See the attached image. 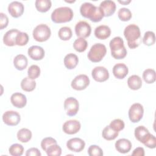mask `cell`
<instances>
[{
	"label": "cell",
	"mask_w": 156,
	"mask_h": 156,
	"mask_svg": "<svg viewBox=\"0 0 156 156\" xmlns=\"http://www.w3.org/2000/svg\"><path fill=\"white\" fill-rule=\"evenodd\" d=\"M143 42L145 45L151 46L155 42V36L154 32L152 31H147L144 33Z\"/></svg>",
	"instance_id": "36"
},
{
	"label": "cell",
	"mask_w": 156,
	"mask_h": 156,
	"mask_svg": "<svg viewBox=\"0 0 156 156\" xmlns=\"http://www.w3.org/2000/svg\"><path fill=\"white\" fill-rule=\"evenodd\" d=\"M143 78L147 83H152L155 81V71L153 69H146L143 73Z\"/></svg>",
	"instance_id": "33"
},
{
	"label": "cell",
	"mask_w": 156,
	"mask_h": 156,
	"mask_svg": "<svg viewBox=\"0 0 156 156\" xmlns=\"http://www.w3.org/2000/svg\"><path fill=\"white\" fill-rule=\"evenodd\" d=\"M81 125L79 121L76 119H71L66 121L63 125L62 129L65 133L73 135L77 133L80 129Z\"/></svg>",
	"instance_id": "13"
},
{
	"label": "cell",
	"mask_w": 156,
	"mask_h": 156,
	"mask_svg": "<svg viewBox=\"0 0 156 156\" xmlns=\"http://www.w3.org/2000/svg\"><path fill=\"white\" fill-rule=\"evenodd\" d=\"M9 152L13 156H21L23 154L24 147L21 144L15 143L10 146Z\"/></svg>",
	"instance_id": "34"
},
{
	"label": "cell",
	"mask_w": 156,
	"mask_h": 156,
	"mask_svg": "<svg viewBox=\"0 0 156 156\" xmlns=\"http://www.w3.org/2000/svg\"><path fill=\"white\" fill-rule=\"evenodd\" d=\"M133 156H144V150L143 147H138L135 149L132 154Z\"/></svg>",
	"instance_id": "46"
},
{
	"label": "cell",
	"mask_w": 156,
	"mask_h": 156,
	"mask_svg": "<svg viewBox=\"0 0 156 156\" xmlns=\"http://www.w3.org/2000/svg\"><path fill=\"white\" fill-rule=\"evenodd\" d=\"M46 154L49 155H56L60 156L62 154V149L57 145V144H54L51 145L46 151Z\"/></svg>",
	"instance_id": "39"
},
{
	"label": "cell",
	"mask_w": 156,
	"mask_h": 156,
	"mask_svg": "<svg viewBox=\"0 0 156 156\" xmlns=\"http://www.w3.org/2000/svg\"><path fill=\"white\" fill-rule=\"evenodd\" d=\"M88 154L90 156H102L103 155V151L99 146L91 145L88 149Z\"/></svg>",
	"instance_id": "41"
},
{
	"label": "cell",
	"mask_w": 156,
	"mask_h": 156,
	"mask_svg": "<svg viewBox=\"0 0 156 156\" xmlns=\"http://www.w3.org/2000/svg\"><path fill=\"white\" fill-rule=\"evenodd\" d=\"M35 87L36 82L29 77H24L21 82V87L25 91H32L35 88Z\"/></svg>",
	"instance_id": "27"
},
{
	"label": "cell",
	"mask_w": 156,
	"mask_h": 156,
	"mask_svg": "<svg viewBox=\"0 0 156 156\" xmlns=\"http://www.w3.org/2000/svg\"><path fill=\"white\" fill-rule=\"evenodd\" d=\"M32 138V132L26 128H23L17 132V138L22 143L28 142Z\"/></svg>",
	"instance_id": "29"
},
{
	"label": "cell",
	"mask_w": 156,
	"mask_h": 156,
	"mask_svg": "<svg viewBox=\"0 0 156 156\" xmlns=\"http://www.w3.org/2000/svg\"><path fill=\"white\" fill-rule=\"evenodd\" d=\"M28 64L27 57L23 54L17 55L13 59V65L18 70L22 71L26 68Z\"/></svg>",
	"instance_id": "25"
},
{
	"label": "cell",
	"mask_w": 156,
	"mask_h": 156,
	"mask_svg": "<svg viewBox=\"0 0 156 156\" xmlns=\"http://www.w3.org/2000/svg\"><path fill=\"white\" fill-rule=\"evenodd\" d=\"M73 15V12L70 7H60L52 12L51 20L55 23H66L71 21Z\"/></svg>",
	"instance_id": "3"
},
{
	"label": "cell",
	"mask_w": 156,
	"mask_h": 156,
	"mask_svg": "<svg viewBox=\"0 0 156 156\" xmlns=\"http://www.w3.org/2000/svg\"><path fill=\"white\" fill-rule=\"evenodd\" d=\"M111 54L115 59H122L127 55V50L124 45V41L120 37L113 38L109 43Z\"/></svg>",
	"instance_id": "4"
},
{
	"label": "cell",
	"mask_w": 156,
	"mask_h": 156,
	"mask_svg": "<svg viewBox=\"0 0 156 156\" xmlns=\"http://www.w3.org/2000/svg\"><path fill=\"white\" fill-rule=\"evenodd\" d=\"M115 146L117 151L122 154L129 152L132 148L131 142L126 138L119 139L116 141Z\"/></svg>",
	"instance_id": "20"
},
{
	"label": "cell",
	"mask_w": 156,
	"mask_h": 156,
	"mask_svg": "<svg viewBox=\"0 0 156 156\" xmlns=\"http://www.w3.org/2000/svg\"><path fill=\"white\" fill-rule=\"evenodd\" d=\"M143 144L149 148H151V149L155 148L156 147L155 137L153 135L150 134Z\"/></svg>",
	"instance_id": "43"
},
{
	"label": "cell",
	"mask_w": 156,
	"mask_h": 156,
	"mask_svg": "<svg viewBox=\"0 0 156 156\" xmlns=\"http://www.w3.org/2000/svg\"><path fill=\"white\" fill-rule=\"evenodd\" d=\"M20 32V30L16 29H12L8 30L3 37V42L5 45L7 46H13L16 45V37Z\"/></svg>",
	"instance_id": "19"
},
{
	"label": "cell",
	"mask_w": 156,
	"mask_h": 156,
	"mask_svg": "<svg viewBox=\"0 0 156 156\" xmlns=\"http://www.w3.org/2000/svg\"><path fill=\"white\" fill-rule=\"evenodd\" d=\"M51 34L50 28L44 24H40L37 26L32 32L34 38L39 42H43L48 40Z\"/></svg>",
	"instance_id": "6"
},
{
	"label": "cell",
	"mask_w": 156,
	"mask_h": 156,
	"mask_svg": "<svg viewBox=\"0 0 156 156\" xmlns=\"http://www.w3.org/2000/svg\"><path fill=\"white\" fill-rule=\"evenodd\" d=\"M90 84V79L85 74H80L75 77L72 80L71 87L76 90H83Z\"/></svg>",
	"instance_id": "9"
},
{
	"label": "cell",
	"mask_w": 156,
	"mask_h": 156,
	"mask_svg": "<svg viewBox=\"0 0 156 156\" xmlns=\"http://www.w3.org/2000/svg\"><path fill=\"white\" fill-rule=\"evenodd\" d=\"M88 46V43L87 40L83 38H79L76 39L73 43L74 49L79 52L85 51Z\"/></svg>",
	"instance_id": "31"
},
{
	"label": "cell",
	"mask_w": 156,
	"mask_h": 156,
	"mask_svg": "<svg viewBox=\"0 0 156 156\" xmlns=\"http://www.w3.org/2000/svg\"><path fill=\"white\" fill-rule=\"evenodd\" d=\"M144 108L140 103H135L131 105L129 110V118L133 123L139 122L143 118Z\"/></svg>",
	"instance_id": "7"
},
{
	"label": "cell",
	"mask_w": 156,
	"mask_h": 156,
	"mask_svg": "<svg viewBox=\"0 0 156 156\" xmlns=\"http://www.w3.org/2000/svg\"><path fill=\"white\" fill-rule=\"evenodd\" d=\"M118 16L120 20L122 21H127L132 18V13L127 8H121L118 12Z\"/></svg>",
	"instance_id": "35"
},
{
	"label": "cell",
	"mask_w": 156,
	"mask_h": 156,
	"mask_svg": "<svg viewBox=\"0 0 156 156\" xmlns=\"http://www.w3.org/2000/svg\"><path fill=\"white\" fill-rule=\"evenodd\" d=\"M64 65L69 69H73L76 68L79 62L78 57L73 53H69L64 58Z\"/></svg>",
	"instance_id": "23"
},
{
	"label": "cell",
	"mask_w": 156,
	"mask_h": 156,
	"mask_svg": "<svg viewBox=\"0 0 156 156\" xmlns=\"http://www.w3.org/2000/svg\"><path fill=\"white\" fill-rule=\"evenodd\" d=\"M127 66L122 63H119L114 65L113 68V74L114 76L119 79H124L128 74Z\"/></svg>",
	"instance_id": "21"
},
{
	"label": "cell",
	"mask_w": 156,
	"mask_h": 156,
	"mask_svg": "<svg viewBox=\"0 0 156 156\" xmlns=\"http://www.w3.org/2000/svg\"><path fill=\"white\" fill-rule=\"evenodd\" d=\"M99 7L102 9L104 16H110L116 10V4L114 1L105 0L101 2Z\"/></svg>",
	"instance_id": "16"
},
{
	"label": "cell",
	"mask_w": 156,
	"mask_h": 156,
	"mask_svg": "<svg viewBox=\"0 0 156 156\" xmlns=\"http://www.w3.org/2000/svg\"><path fill=\"white\" fill-rule=\"evenodd\" d=\"M57 144V141L52 137H46L42 140L41 142V147L43 151L46 152L47 149L52 144Z\"/></svg>",
	"instance_id": "42"
},
{
	"label": "cell",
	"mask_w": 156,
	"mask_h": 156,
	"mask_svg": "<svg viewBox=\"0 0 156 156\" xmlns=\"http://www.w3.org/2000/svg\"><path fill=\"white\" fill-rule=\"evenodd\" d=\"M2 120L5 124L10 126H14L19 124L21 120V117L20 115L17 112L9 110L3 114Z\"/></svg>",
	"instance_id": "10"
},
{
	"label": "cell",
	"mask_w": 156,
	"mask_h": 156,
	"mask_svg": "<svg viewBox=\"0 0 156 156\" xmlns=\"http://www.w3.org/2000/svg\"><path fill=\"white\" fill-rule=\"evenodd\" d=\"M118 2L122 4H124V5H127V4L130 3L131 2L130 0H129V1H118Z\"/></svg>",
	"instance_id": "47"
},
{
	"label": "cell",
	"mask_w": 156,
	"mask_h": 156,
	"mask_svg": "<svg viewBox=\"0 0 156 156\" xmlns=\"http://www.w3.org/2000/svg\"><path fill=\"white\" fill-rule=\"evenodd\" d=\"M10 101L13 106L16 108H23L27 103V99L24 94L21 93H15L10 98Z\"/></svg>",
	"instance_id": "18"
},
{
	"label": "cell",
	"mask_w": 156,
	"mask_h": 156,
	"mask_svg": "<svg viewBox=\"0 0 156 156\" xmlns=\"http://www.w3.org/2000/svg\"><path fill=\"white\" fill-rule=\"evenodd\" d=\"M40 74V68L36 65H31L27 70L28 77L32 79H35L39 77Z\"/></svg>",
	"instance_id": "38"
},
{
	"label": "cell",
	"mask_w": 156,
	"mask_h": 156,
	"mask_svg": "<svg viewBox=\"0 0 156 156\" xmlns=\"http://www.w3.org/2000/svg\"><path fill=\"white\" fill-rule=\"evenodd\" d=\"M29 41V36L27 33L20 32L15 40V44L18 46H24Z\"/></svg>",
	"instance_id": "37"
},
{
	"label": "cell",
	"mask_w": 156,
	"mask_h": 156,
	"mask_svg": "<svg viewBox=\"0 0 156 156\" xmlns=\"http://www.w3.org/2000/svg\"><path fill=\"white\" fill-rule=\"evenodd\" d=\"M80 12L82 16L89 18L94 23L101 21L104 16L102 9L90 2L83 3L80 7Z\"/></svg>",
	"instance_id": "1"
},
{
	"label": "cell",
	"mask_w": 156,
	"mask_h": 156,
	"mask_svg": "<svg viewBox=\"0 0 156 156\" xmlns=\"http://www.w3.org/2000/svg\"><path fill=\"white\" fill-rule=\"evenodd\" d=\"M35 5L38 11L44 13L50 9L52 3L50 0H37L35 2Z\"/></svg>",
	"instance_id": "28"
},
{
	"label": "cell",
	"mask_w": 156,
	"mask_h": 156,
	"mask_svg": "<svg viewBox=\"0 0 156 156\" xmlns=\"http://www.w3.org/2000/svg\"><path fill=\"white\" fill-rule=\"evenodd\" d=\"M91 75L93 79L99 82H104L109 77L108 71L104 66H96L92 70Z\"/></svg>",
	"instance_id": "12"
},
{
	"label": "cell",
	"mask_w": 156,
	"mask_h": 156,
	"mask_svg": "<svg viewBox=\"0 0 156 156\" xmlns=\"http://www.w3.org/2000/svg\"><path fill=\"white\" fill-rule=\"evenodd\" d=\"M127 85L131 90H139L142 85L141 79L137 75H132L128 78Z\"/></svg>",
	"instance_id": "26"
},
{
	"label": "cell",
	"mask_w": 156,
	"mask_h": 156,
	"mask_svg": "<svg viewBox=\"0 0 156 156\" xmlns=\"http://www.w3.org/2000/svg\"><path fill=\"white\" fill-rule=\"evenodd\" d=\"M111 34L110 27L106 25H101L96 27L94 30V35L100 40H105L108 38Z\"/></svg>",
	"instance_id": "22"
},
{
	"label": "cell",
	"mask_w": 156,
	"mask_h": 156,
	"mask_svg": "<svg viewBox=\"0 0 156 156\" xmlns=\"http://www.w3.org/2000/svg\"><path fill=\"white\" fill-rule=\"evenodd\" d=\"M66 146L71 151L79 152L84 149L85 143L83 140L79 138H73L67 141Z\"/></svg>",
	"instance_id": "15"
},
{
	"label": "cell",
	"mask_w": 156,
	"mask_h": 156,
	"mask_svg": "<svg viewBox=\"0 0 156 156\" xmlns=\"http://www.w3.org/2000/svg\"><path fill=\"white\" fill-rule=\"evenodd\" d=\"M124 35L127 40L128 46L130 49L137 48L141 42V32L139 27L136 24H129L124 30Z\"/></svg>",
	"instance_id": "2"
},
{
	"label": "cell",
	"mask_w": 156,
	"mask_h": 156,
	"mask_svg": "<svg viewBox=\"0 0 156 156\" xmlns=\"http://www.w3.org/2000/svg\"><path fill=\"white\" fill-rule=\"evenodd\" d=\"M58 35L60 39H61L62 40H64V41L69 40L72 37V35H73L72 30L71 28L69 27H66V26L62 27L59 29L58 32Z\"/></svg>",
	"instance_id": "32"
},
{
	"label": "cell",
	"mask_w": 156,
	"mask_h": 156,
	"mask_svg": "<svg viewBox=\"0 0 156 156\" xmlns=\"http://www.w3.org/2000/svg\"><path fill=\"white\" fill-rule=\"evenodd\" d=\"M9 23V18L7 16L3 13H0V29L2 30L5 28Z\"/></svg>",
	"instance_id": "44"
},
{
	"label": "cell",
	"mask_w": 156,
	"mask_h": 156,
	"mask_svg": "<svg viewBox=\"0 0 156 156\" xmlns=\"http://www.w3.org/2000/svg\"><path fill=\"white\" fill-rule=\"evenodd\" d=\"M107 52V49L104 44L102 43H96L93 44L89 51L87 57L92 62H99L102 60Z\"/></svg>",
	"instance_id": "5"
},
{
	"label": "cell",
	"mask_w": 156,
	"mask_h": 156,
	"mask_svg": "<svg viewBox=\"0 0 156 156\" xmlns=\"http://www.w3.org/2000/svg\"><path fill=\"white\" fill-rule=\"evenodd\" d=\"M24 5L18 1H13L9 4L8 12L14 18L21 16L24 12Z\"/></svg>",
	"instance_id": "14"
},
{
	"label": "cell",
	"mask_w": 156,
	"mask_h": 156,
	"mask_svg": "<svg viewBox=\"0 0 156 156\" xmlns=\"http://www.w3.org/2000/svg\"><path fill=\"white\" fill-rule=\"evenodd\" d=\"M41 152L36 147H32L29 149L26 153V156H41Z\"/></svg>",
	"instance_id": "45"
},
{
	"label": "cell",
	"mask_w": 156,
	"mask_h": 156,
	"mask_svg": "<svg viewBox=\"0 0 156 156\" xmlns=\"http://www.w3.org/2000/svg\"><path fill=\"white\" fill-rule=\"evenodd\" d=\"M64 108L66 112L67 115L73 116L78 112L79 108V102L73 97L68 98L64 102Z\"/></svg>",
	"instance_id": "8"
},
{
	"label": "cell",
	"mask_w": 156,
	"mask_h": 156,
	"mask_svg": "<svg viewBox=\"0 0 156 156\" xmlns=\"http://www.w3.org/2000/svg\"><path fill=\"white\" fill-rule=\"evenodd\" d=\"M118 132L112 129L109 126H107L102 132V137L108 141L115 140L118 136Z\"/></svg>",
	"instance_id": "30"
},
{
	"label": "cell",
	"mask_w": 156,
	"mask_h": 156,
	"mask_svg": "<svg viewBox=\"0 0 156 156\" xmlns=\"http://www.w3.org/2000/svg\"><path fill=\"white\" fill-rule=\"evenodd\" d=\"M44 50L39 46H32L27 51L29 56L34 60H40L44 57Z\"/></svg>",
	"instance_id": "17"
},
{
	"label": "cell",
	"mask_w": 156,
	"mask_h": 156,
	"mask_svg": "<svg viewBox=\"0 0 156 156\" xmlns=\"http://www.w3.org/2000/svg\"><path fill=\"white\" fill-rule=\"evenodd\" d=\"M109 126L114 130L119 132V131L122 130L124 128L125 124L122 120L120 119H115L110 122Z\"/></svg>",
	"instance_id": "40"
},
{
	"label": "cell",
	"mask_w": 156,
	"mask_h": 156,
	"mask_svg": "<svg viewBox=\"0 0 156 156\" xmlns=\"http://www.w3.org/2000/svg\"><path fill=\"white\" fill-rule=\"evenodd\" d=\"M134 134L136 140H138L140 142L143 143L151 133L144 126H139L135 128Z\"/></svg>",
	"instance_id": "24"
},
{
	"label": "cell",
	"mask_w": 156,
	"mask_h": 156,
	"mask_svg": "<svg viewBox=\"0 0 156 156\" xmlns=\"http://www.w3.org/2000/svg\"><path fill=\"white\" fill-rule=\"evenodd\" d=\"M91 28L90 25L85 21L78 22L75 26V32L77 37L80 38H87L91 34Z\"/></svg>",
	"instance_id": "11"
}]
</instances>
